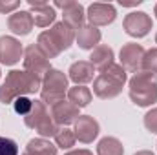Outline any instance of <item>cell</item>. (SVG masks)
Instances as JSON below:
<instances>
[{
  "label": "cell",
  "instance_id": "cell-13",
  "mask_svg": "<svg viewBox=\"0 0 157 155\" xmlns=\"http://www.w3.org/2000/svg\"><path fill=\"white\" fill-rule=\"evenodd\" d=\"M122 86H124V84H121V82L115 80L113 77H110V75H106V73H99V77L93 80V93H95L99 99L108 100V99L117 97L119 93L122 91Z\"/></svg>",
  "mask_w": 157,
  "mask_h": 155
},
{
  "label": "cell",
  "instance_id": "cell-9",
  "mask_svg": "<svg viewBox=\"0 0 157 155\" xmlns=\"http://www.w3.org/2000/svg\"><path fill=\"white\" fill-rule=\"evenodd\" d=\"M20 59H24V47L20 40L9 37V35L0 37V64L15 66L20 62Z\"/></svg>",
  "mask_w": 157,
  "mask_h": 155
},
{
  "label": "cell",
  "instance_id": "cell-8",
  "mask_svg": "<svg viewBox=\"0 0 157 155\" xmlns=\"http://www.w3.org/2000/svg\"><path fill=\"white\" fill-rule=\"evenodd\" d=\"M143 57H144V47L137 42H128L121 47V53H119V60H121V66L130 71V73H137L141 70V64H143Z\"/></svg>",
  "mask_w": 157,
  "mask_h": 155
},
{
  "label": "cell",
  "instance_id": "cell-1",
  "mask_svg": "<svg viewBox=\"0 0 157 155\" xmlns=\"http://www.w3.org/2000/svg\"><path fill=\"white\" fill-rule=\"evenodd\" d=\"M42 88V80L28 71H9L6 75L4 84L0 86V102L11 104L18 97H26L29 93H37Z\"/></svg>",
  "mask_w": 157,
  "mask_h": 155
},
{
  "label": "cell",
  "instance_id": "cell-24",
  "mask_svg": "<svg viewBox=\"0 0 157 155\" xmlns=\"http://www.w3.org/2000/svg\"><path fill=\"white\" fill-rule=\"evenodd\" d=\"M141 68H143V71H148V73L157 75V47H152V49L144 51Z\"/></svg>",
  "mask_w": 157,
  "mask_h": 155
},
{
  "label": "cell",
  "instance_id": "cell-23",
  "mask_svg": "<svg viewBox=\"0 0 157 155\" xmlns=\"http://www.w3.org/2000/svg\"><path fill=\"white\" fill-rule=\"evenodd\" d=\"M75 133H73V130H70V128H60L59 131H57V135H55V146L57 148H62V150H71L73 146H75Z\"/></svg>",
  "mask_w": 157,
  "mask_h": 155
},
{
  "label": "cell",
  "instance_id": "cell-3",
  "mask_svg": "<svg viewBox=\"0 0 157 155\" xmlns=\"http://www.w3.org/2000/svg\"><path fill=\"white\" fill-rule=\"evenodd\" d=\"M130 99L133 104L146 108L157 102V75L148 71H137L128 82Z\"/></svg>",
  "mask_w": 157,
  "mask_h": 155
},
{
  "label": "cell",
  "instance_id": "cell-18",
  "mask_svg": "<svg viewBox=\"0 0 157 155\" xmlns=\"http://www.w3.org/2000/svg\"><path fill=\"white\" fill-rule=\"evenodd\" d=\"M113 59H115L113 49H112L110 46H106V44H99V46L91 51V55H90V64H91L95 70H99V71L102 73L104 70H108V68L113 64Z\"/></svg>",
  "mask_w": 157,
  "mask_h": 155
},
{
  "label": "cell",
  "instance_id": "cell-17",
  "mask_svg": "<svg viewBox=\"0 0 157 155\" xmlns=\"http://www.w3.org/2000/svg\"><path fill=\"white\" fill-rule=\"evenodd\" d=\"M70 75L68 78L75 82V86H84L86 82L93 80V75H95V68L90 64V60H77L70 66Z\"/></svg>",
  "mask_w": 157,
  "mask_h": 155
},
{
  "label": "cell",
  "instance_id": "cell-15",
  "mask_svg": "<svg viewBox=\"0 0 157 155\" xmlns=\"http://www.w3.org/2000/svg\"><path fill=\"white\" fill-rule=\"evenodd\" d=\"M78 110L73 102H70V100H62V102H59V104H55V106H51V117H53V120L57 122V126H68V124H75V120H77L80 113H78Z\"/></svg>",
  "mask_w": 157,
  "mask_h": 155
},
{
  "label": "cell",
  "instance_id": "cell-19",
  "mask_svg": "<svg viewBox=\"0 0 157 155\" xmlns=\"http://www.w3.org/2000/svg\"><path fill=\"white\" fill-rule=\"evenodd\" d=\"M75 40H77L80 49H95L101 42V31L95 26H82L75 33Z\"/></svg>",
  "mask_w": 157,
  "mask_h": 155
},
{
  "label": "cell",
  "instance_id": "cell-30",
  "mask_svg": "<svg viewBox=\"0 0 157 155\" xmlns=\"http://www.w3.org/2000/svg\"><path fill=\"white\" fill-rule=\"evenodd\" d=\"M64 155H93V153L90 150H71V152H68Z\"/></svg>",
  "mask_w": 157,
  "mask_h": 155
},
{
  "label": "cell",
  "instance_id": "cell-6",
  "mask_svg": "<svg viewBox=\"0 0 157 155\" xmlns=\"http://www.w3.org/2000/svg\"><path fill=\"white\" fill-rule=\"evenodd\" d=\"M24 71L39 77L40 80L46 77V73L51 70V64H49V59L39 49L37 44H29L26 49H24Z\"/></svg>",
  "mask_w": 157,
  "mask_h": 155
},
{
  "label": "cell",
  "instance_id": "cell-27",
  "mask_svg": "<svg viewBox=\"0 0 157 155\" xmlns=\"http://www.w3.org/2000/svg\"><path fill=\"white\" fill-rule=\"evenodd\" d=\"M144 128H146L150 133H157V108L150 110V112L144 115Z\"/></svg>",
  "mask_w": 157,
  "mask_h": 155
},
{
  "label": "cell",
  "instance_id": "cell-16",
  "mask_svg": "<svg viewBox=\"0 0 157 155\" xmlns=\"http://www.w3.org/2000/svg\"><path fill=\"white\" fill-rule=\"evenodd\" d=\"M33 26H35V22H33V17L29 11H15L7 18V28L11 29V33L20 35V37L29 35Z\"/></svg>",
  "mask_w": 157,
  "mask_h": 155
},
{
  "label": "cell",
  "instance_id": "cell-22",
  "mask_svg": "<svg viewBox=\"0 0 157 155\" xmlns=\"http://www.w3.org/2000/svg\"><path fill=\"white\" fill-rule=\"evenodd\" d=\"M91 97L93 95H91L90 88H86V86H73V88L68 89V99L77 108H86L91 102Z\"/></svg>",
  "mask_w": 157,
  "mask_h": 155
},
{
  "label": "cell",
  "instance_id": "cell-4",
  "mask_svg": "<svg viewBox=\"0 0 157 155\" xmlns=\"http://www.w3.org/2000/svg\"><path fill=\"white\" fill-rule=\"evenodd\" d=\"M68 75H64L60 70H49L46 77L42 78V88H40V100L48 106H55L68 95Z\"/></svg>",
  "mask_w": 157,
  "mask_h": 155
},
{
  "label": "cell",
  "instance_id": "cell-25",
  "mask_svg": "<svg viewBox=\"0 0 157 155\" xmlns=\"http://www.w3.org/2000/svg\"><path fill=\"white\" fill-rule=\"evenodd\" d=\"M0 155H18V146L13 139L0 137Z\"/></svg>",
  "mask_w": 157,
  "mask_h": 155
},
{
  "label": "cell",
  "instance_id": "cell-28",
  "mask_svg": "<svg viewBox=\"0 0 157 155\" xmlns=\"http://www.w3.org/2000/svg\"><path fill=\"white\" fill-rule=\"evenodd\" d=\"M17 7H20V2H17V0H13V2H4V0H0V13H11V11H15Z\"/></svg>",
  "mask_w": 157,
  "mask_h": 155
},
{
  "label": "cell",
  "instance_id": "cell-5",
  "mask_svg": "<svg viewBox=\"0 0 157 155\" xmlns=\"http://www.w3.org/2000/svg\"><path fill=\"white\" fill-rule=\"evenodd\" d=\"M24 122H26L28 128L35 130L42 139L55 137L57 131L60 130V126H57V122L53 120L51 113L48 112V108H46V104L42 100H33L29 113L24 117Z\"/></svg>",
  "mask_w": 157,
  "mask_h": 155
},
{
  "label": "cell",
  "instance_id": "cell-35",
  "mask_svg": "<svg viewBox=\"0 0 157 155\" xmlns=\"http://www.w3.org/2000/svg\"><path fill=\"white\" fill-rule=\"evenodd\" d=\"M0 77H2V71H0Z\"/></svg>",
  "mask_w": 157,
  "mask_h": 155
},
{
  "label": "cell",
  "instance_id": "cell-14",
  "mask_svg": "<svg viewBox=\"0 0 157 155\" xmlns=\"http://www.w3.org/2000/svg\"><path fill=\"white\" fill-rule=\"evenodd\" d=\"M28 4L31 7V17H33L35 26L48 28L49 24L55 22L57 13H55V7L53 6H49L48 2H42V0H28Z\"/></svg>",
  "mask_w": 157,
  "mask_h": 155
},
{
  "label": "cell",
  "instance_id": "cell-10",
  "mask_svg": "<svg viewBox=\"0 0 157 155\" xmlns=\"http://www.w3.org/2000/svg\"><path fill=\"white\" fill-rule=\"evenodd\" d=\"M88 20H90V26H108L112 24L115 18H117V11L112 4H104V2H93L90 7H88V13H86Z\"/></svg>",
  "mask_w": 157,
  "mask_h": 155
},
{
  "label": "cell",
  "instance_id": "cell-12",
  "mask_svg": "<svg viewBox=\"0 0 157 155\" xmlns=\"http://www.w3.org/2000/svg\"><path fill=\"white\" fill-rule=\"evenodd\" d=\"M101 128H99V122L93 119L91 115H80L75 120V128H73V133H75V139H78L80 142L84 144H90L97 139Z\"/></svg>",
  "mask_w": 157,
  "mask_h": 155
},
{
  "label": "cell",
  "instance_id": "cell-29",
  "mask_svg": "<svg viewBox=\"0 0 157 155\" xmlns=\"http://www.w3.org/2000/svg\"><path fill=\"white\" fill-rule=\"evenodd\" d=\"M143 0H135V2H126V0H119V4L122 6V7H133V6H139Z\"/></svg>",
  "mask_w": 157,
  "mask_h": 155
},
{
  "label": "cell",
  "instance_id": "cell-7",
  "mask_svg": "<svg viewBox=\"0 0 157 155\" xmlns=\"http://www.w3.org/2000/svg\"><path fill=\"white\" fill-rule=\"evenodd\" d=\"M122 28L124 31L133 37V39H143L146 37L152 28H154V20L148 13L144 11H132L124 17V22H122Z\"/></svg>",
  "mask_w": 157,
  "mask_h": 155
},
{
  "label": "cell",
  "instance_id": "cell-26",
  "mask_svg": "<svg viewBox=\"0 0 157 155\" xmlns=\"http://www.w3.org/2000/svg\"><path fill=\"white\" fill-rule=\"evenodd\" d=\"M31 104H33V100H29L28 97H18V99L13 102L15 113H18V115L26 117L28 113H29V110H31Z\"/></svg>",
  "mask_w": 157,
  "mask_h": 155
},
{
  "label": "cell",
  "instance_id": "cell-33",
  "mask_svg": "<svg viewBox=\"0 0 157 155\" xmlns=\"http://www.w3.org/2000/svg\"><path fill=\"white\" fill-rule=\"evenodd\" d=\"M155 44H157V35H155Z\"/></svg>",
  "mask_w": 157,
  "mask_h": 155
},
{
  "label": "cell",
  "instance_id": "cell-34",
  "mask_svg": "<svg viewBox=\"0 0 157 155\" xmlns=\"http://www.w3.org/2000/svg\"><path fill=\"white\" fill-rule=\"evenodd\" d=\"M22 155H28V153H26V152H24V153H22Z\"/></svg>",
  "mask_w": 157,
  "mask_h": 155
},
{
  "label": "cell",
  "instance_id": "cell-11",
  "mask_svg": "<svg viewBox=\"0 0 157 155\" xmlns=\"http://www.w3.org/2000/svg\"><path fill=\"white\" fill-rule=\"evenodd\" d=\"M53 7H60L62 9V17H64L62 22H66L73 29H80L84 26L86 15H84V7L78 2H75V0H64V2H60L59 0V2L53 4Z\"/></svg>",
  "mask_w": 157,
  "mask_h": 155
},
{
  "label": "cell",
  "instance_id": "cell-32",
  "mask_svg": "<svg viewBox=\"0 0 157 155\" xmlns=\"http://www.w3.org/2000/svg\"><path fill=\"white\" fill-rule=\"evenodd\" d=\"M154 11H155V17H157V4H155V9H154Z\"/></svg>",
  "mask_w": 157,
  "mask_h": 155
},
{
  "label": "cell",
  "instance_id": "cell-2",
  "mask_svg": "<svg viewBox=\"0 0 157 155\" xmlns=\"http://www.w3.org/2000/svg\"><path fill=\"white\" fill-rule=\"evenodd\" d=\"M73 40H75V29L66 22H57L53 24L51 29L40 33L37 39V46L48 59H55L64 49H68L73 44Z\"/></svg>",
  "mask_w": 157,
  "mask_h": 155
},
{
  "label": "cell",
  "instance_id": "cell-21",
  "mask_svg": "<svg viewBox=\"0 0 157 155\" xmlns=\"http://www.w3.org/2000/svg\"><path fill=\"white\" fill-rule=\"evenodd\" d=\"M97 155H124L122 142L117 137H104L97 144Z\"/></svg>",
  "mask_w": 157,
  "mask_h": 155
},
{
  "label": "cell",
  "instance_id": "cell-31",
  "mask_svg": "<svg viewBox=\"0 0 157 155\" xmlns=\"http://www.w3.org/2000/svg\"><path fill=\"white\" fill-rule=\"evenodd\" d=\"M133 155H155V153H152L148 150H141V152H137V153H133Z\"/></svg>",
  "mask_w": 157,
  "mask_h": 155
},
{
  "label": "cell",
  "instance_id": "cell-20",
  "mask_svg": "<svg viewBox=\"0 0 157 155\" xmlns=\"http://www.w3.org/2000/svg\"><path fill=\"white\" fill-rule=\"evenodd\" d=\"M26 153L28 155H57V146L51 144L46 139H31L26 146Z\"/></svg>",
  "mask_w": 157,
  "mask_h": 155
}]
</instances>
